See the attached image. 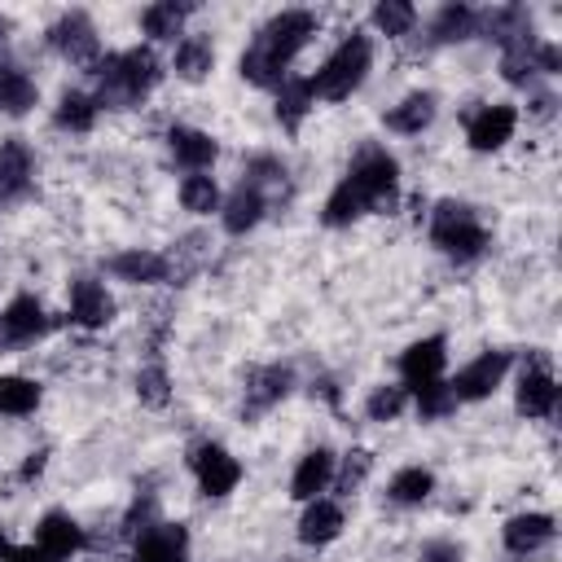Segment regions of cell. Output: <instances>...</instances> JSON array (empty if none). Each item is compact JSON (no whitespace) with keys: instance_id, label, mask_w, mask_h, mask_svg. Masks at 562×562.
I'll list each match as a JSON object with an SVG mask.
<instances>
[{"instance_id":"d590c367","label":"cell","mask_w":562,"mask_h":562,"mask_svg":"<svg viewBox=\"0 0 562 562\" xmlns=\"http://www.w3.org/2000/svg\"><path fill=\"white\" fill-rule=\"evenodd\" d=\"M408 400H413V408H417L422 422H443L448 413H457V400H452V391H448V378L408 391Z\"/></svg>"},{"instance_id":"44dd1931","label":"cell","mask_w":562,"mask_h":562,"mask_svg":"<svg viewBox=\"0 0 562 562\" xmlns=\"http://www.w3.org/2000/svg\"><path fill=\"white\" fill-rule=\"evenodd\" d=\"M167 154H171L176 167H184V171L193 176V171H211V167H215L220 140H215L211 132H202V127L176 123V127H167Z\"/></svg>"},{"instance_id":"ee69618b","label":"cell","mask_w":562,"mask_h":562,"mask_svg":"<svg viewBox=\"0 0 562 562\" xmlns=\"http://www.w3.org/2000/svg\"><path fill=\"white\" fill-rule=\"evenodd\" d=\"M9 549H13V544H9V536H4V531H0V562H4V558H9Z\"/></svg>"},{"instance_id":"60d3db41","label":"cell","mask_w":562,"mask_h":562,"mask_svg":"<svg viewBox=\"0 0 562 562\" xmlns=\"http://www.w3.org/2000/svg\"><path fill=\"white\" fill-rule=\"evenodd\" d=\"M44 461H48V452L40 448V452H31L26 461H22V470H18V479L22 483H31V479H40V470H44Z\"/></svg>"},{"instance_id":"52a82bcc","label":"cell","mask_w":562,"mask_h":562,"mask_svg":"<svg viewBox=\"0 0 562 562\" xmlns=\"http://www.w3.org/2000/svg\"><path fill=\"white\" fill-rule=\"evenodd\" d=\"M509 364H514V356H509V351H501V347L479 351L474 360H465V364H461V369L448 378L452 400H457V404H479V400L496 395V386L505 382Z\"/></svg>"},{"instance_id":"f35d334b","label":"cell","mask_w":562,"mask_h":562,"mask_svg":"<svg viewBox=\"0 0 562 562\" xmlns=\"http://www.w3.org/2000/svg\"><path fill=\"white\" fill-rule=\"evenodd\" d=\"M461 558H465V549L457 540H426L417 562H461Z\"/></svg>"},{"instance_id":"f1b7e54d","label":"cell","mask_w":562,"mask_h":562,"mask_svg":"<svg viewBox=\"0 0 562 562\" xmlns=\"http://www.w3.org/2000/svg\"><path fill=\"white\" fill-rule=\"evenodd\" d=\"M312 105H316V97H312V83H307L303 75H290V79L277 88V123H281L285 132H299L303 119L312 114Z\"/></svg>"},{"instance_id":"8992f818","label":"cell","mask_w":562,"mask_h":562,"mask_svg":"<svg viewBox=\"0 0 562 562\" xmlns=\"http://www.w3.org/2000/svg\"><path fill=\"white\" fill-rule=\"evenodd\" d=\"M189 470H193V483L206 501H224L228 492H237V483L246 474L241 461L215 439H202V443L189 448Z\"/></svg>"},{"instance_id":"ba28073f","label":"cell","mask_w":562,"mask_h":562,"mask_svg":"<svg viewBox=\"0 0 562 562\" xmlns=\"http://www.w3.org/2000/svg\"><path fill=\"white\" fill-rule=\"evenodd\" d=\"M44 35H48V48L57 57H66L70 66L92 70L101 61V35H97V26H92V18L83 9H66Z\"/></svg>"},{"instance_id":"30bf717a","label":"cell","mask_w":562,"mask_h":562,"mask_svg":"<svg viewBox=\"0 0 562 562\" xmlns=\"http://www.w3.org/2000/svg\"><path fill=\"white\" fill-rule=\"evenodd\" d=\"M514 132H518V110H514L509 101H487V105H479V110L465 119V140H470L474 154H496V149H505V145L514 140Z\"/></svg>"},{"instance_id":"d6a6232c","label":"cell","mask_w":562,"mask_h":562,"mask_svg":"<svg viewBox=\"0 0 562 562\" xmlns=\"http://www.w3.org/2000/svg\"><path fill=\"white\" fill-rule=\"evenodd\" d=\"M220 202H224V193H220L215 176L193 171V176H184V180H180V206H184L189 215H215V211H220Z\"/></svg>"},{"instance_id":"7a4b0ae2","label":"cell","mask_w":562,"mask_h":562,"mask_svg":"<svg viewBox=\"0 0 562 562\" xmlns=\"http://www.w3.org/2000/svg\"><path fill=\"white\" fill-rule=\"evenodd\" d=\"M316 31H321V18L312 9H281V13H272L255 31L246 53L237 57V75L246 83H255V88H272L277 92L290 79L294 57L316 40Z\"/></svg>"},{"instance_id":"8d00e7d4","label":"cell","mask_w":562,"mask_h":562,"mask_svg":"<svg viewBox=\"0 0 562 562\" xmlns=\"http://www.w3.org/2000/svg\"><path fill=\"white\" fill-rule=\"evenodd\" d=\"M404 408H408V391L400 382H382L364 395V417L369 422H395Z\"/></svg>"},{"instance_id":"484cf974","label":"cell","mask_w":562,"mask_h":562,"mask_svg":"<svg viewBox=\"0 0 562 562\" xmlns=\"http://www.w3.org/2000/svg\"><path fill=\"white\" fill-rule=\"evenodd\" d=\"M35 105H40L35 79H31L22 66L0 61V114H4V119H22V114H31Z\"/></svg>"},{"instance_id":"5b68a950","label":"cell","mask_w":562,"mask_h":562,"mask_svg":"<svg viewBox=\"0 0 562 562\" xmlns=\"http://www.w3.org/2000/svg\"><path fill=\"white\" fill-rule=\"evenodd\" d=\"M369 70H373V44H369V35L351 31V35L316 66V75H307V83H312V97H316V101H347V97L369 79Z\"/></svg>"},{"instance_id":"7bdbcfd3","label":"cell","mask_w":562,"mask_h":562,"mask_svg":"<svg viewBox=\"0 0 562 562\" xmlns=\"http://www.w3.org/2000/svg\"><path fill=\"white\" fill-rule=\"evenodd\" d=\"M9 31H13V22H9V18H4V13H0V44H4V40H9Z\"/></svg>"},{"instance_id":"7c38bea8","label":"cell","mask_w":562,"mask_h":562,"mask_svg":"<svg viewBox=\"0 0 562 562\" xmlns=\"http://www.w3.org/2000/svg\"><path fill=\"white\" fill-rule=\"evenodd\" d=\"M553 536H558V518L544 509H522V514L505 518V527H501V544L509 558H536L553 544Z\"/></svg>"},{"instance_id":"e575fe53","label":"cell","mask_w":562,"mask_h":562,"mask_svg":"<svg viewBox=\"0 0 562 562\" xmlns=\"http://www.w3.org/2000/svg\"><path fill=\"white\" fill-rule=\"evenodd\" d=\"M136 400L145 408H167V400H171V373H167L162 360H145L136 369Z\"/></svg>"},{"instance_id":"83f0119b","label":"cell","mask_w":562,"mask_h":562,"mask_svg":"<svg viewBox=\"0 0 562 562\" xmlns=\"http://www.w3.org/2000/svg\"><path fill=\"white\" fill-rule=\"evenodd\" d=\"M97 114H101V105H97V97L83 92V88H66V92L57 97V105H53V123H57L61 132H75V136L92 132Z\"/></svg>"},{"instance_id":"7402d4cb","label":"cell","mask_w":562,"mask_h":562,"mask_svg":"<svg viewBox=\"0 0 562 562\" xmlns=\"http://www.w3.org/2000/svg\"><path fill=\"white\" fill-rule=\"evenodd\" d=\"M342 527H347V514H342V505L329 501V496L307 501L303 514H299V540H303L307 549H325V544H334V540L342 536Z\"/></svg>"},{"instance_id":"ac0fdd59","label":"cell","mask_w":562,"mask_h":562,"mask_svg":"<svg viewBox=\"0 0 562 562\" xmlns=\"http://www.w3.org/2000/svg\"><path fill=\"white\" fill-rule=\"evenodd\" d=\"M66 316L79 329H105L114 321V294L97 277H75L70 281V307H66Z\"/></svg>"},{"instance_id":"4fadbf2b","label":"cell","mask_w":562,"mask_h":562,"mask_svg":"<svg viewBox=\"0 0 562 562\" xmlns=\"http://www.w3.org/2000/svg\"><path fill=\"white\" fill-rule=\"evenodd\" d=\"M53 329V316L35 294H13L0 312V342L4 347H31Z\"/></svg>"},{"instance_id":"9c48e42d","label":"cell","mask_w":562,"mask_h":562,"mask_svg":"<svg viewBox=\"0 0 562 562\" xmlns=\"http://www.w3.org/2000/svg\"><path fill=\"white\" fill-rule=\"evenodd\" d=\"M514 408H518V417H536V422L558 413V378H553L544 356L522 360V373H518V386H514Z\"/></svg>"},{"instance_id":"b9f144b4","label":"cell","mask_w":562,"mask_h":562,"mask_svg":"<svg viewBox=\"0 0 562 562\" xmlns=\"http://www.w3.org/2000/svg\"><path fill=\"white\" fill-rule=\"evenodd\" d=\"M312 395H321L325 404H338V386H334V378H321V382H312Z\"/></svg>"},{"instance_id":"d6986e66","label":"cell","mask_w":562,"mask_h":562,"mask_svg":"<svg viewBox=\"0 0 562 562\" xmlns=\"http://www.w3.org/2000/svg\"><path fill=\"white\" fill-rule=\"evenodd\" d=\"M31 189H35V154H31V145L18 140V136L0 140V206L31 198Z\"/></svg>"},{"instance_id":"ffe728a7","label":"cell","mask_w":562,"mask_h":562,"mask_svg":"<svg viewBox=\"0 0 562 562\" xmlns=\"http://www.w3.org/2000/svg\"><path fill=\"white\" fill-rule=\"evenodd\" d=\"M35 549H44L48 558L66 562V558H75V553L88 549V531L79 527L75 514H66V509H48V514L35 522Z\"/></svg>"},{"instance_id":"5bb4252c","label":"cell","mask_w":562,"mask_h":562,"mask_svg":"<svg viewBox=\"0 0 562 562\" xmlns=\"http://www.w3.org/2000/svg\"><path fill=\"white\" fill-rule=\"evenodd\" d=\"M294 391V369L290 364H259L246 373V391H241V417H263L272 413L285 395Z\"/></svg>"},{"instance_id":"1f68e13d","label":"cell","mask_w":562,"mask_h":562,"mask_svg":"<svg viewBox=\"0 0 562 562\" xmlns=\"http://www.w3.org/2000/svg\"><path fill=\"white\" fill-rule=\"evenodd\" d=\"M44 400V386L35 378H22V373H4L0 378V413L4 417H31Z\"/></svg>"},{"instance_id":"836d02e7","label":"cell","mask_w":562,"mask_h":562,"mask_svg":"<svg viewBox=\"0 0 562 562\" xmlns=\"http://www.w3.org/2000/svg\"><path fill=\"white\" fill-rule=\"evenodd\" d=\"M369 22H373L378 35L400 40V35H408V31L417 26V9H413L408 0H378L373 13H369Z\"/></svg>"},{"instance_id":"8fae6325","label":"cell","mask_w":562,"mask_h":562,"mask_svg":"<svg viewBox=\"0 0 562 562\" xmlns=\"http://www.w3.org/2000/svg\"><path fill=\"white\" fill-rule=\"evenodd\" d=\"M105 272H110L114 281H123V285H167V281H176V259L162 255V250H140V246H132V250L110 255V259H105Z\"/></svg>"},{"instance_id":"cb8c5ba5","label":"cell","mask_w":562,"mask_h":562,"mask_svg":"<svg viewBox=\"0 0 562 562\" xmlns=\"http://www.w3.org/2000/svg\"><path fill=\"white\" fill-rule=\"evenodd\" d=\"M334 465H338V457L329 452V448H307L303 457H299V465H294V474H290V496L294 501H316L329 483H334Z\"/></svg>"},{"instance_id":"74e56055","label":"cell","mask_w":562,"mask_h":562,"mask_svg":"<svg viewBox=\"0 0 562 562\" xmlns=\"http://www.w3.org/2000/svg\"><path fill=\"white\" fill-rule=\"evenodd\" d=\"M369 470H373V452H369V448H351V452L342 457V465H334V483H338V492L351 496V492L364 483Z\"/></svg>"},{"instance_id":"d4e9b609","label":"cell","mask_w":562,"mask_h":562,"mask_svg":"<svg viewBox=\"0 0 562 562\" xmlns=\"http://www.w3.org/2000/svg\"><path fill=\"white\" fill-rule=\"evenodd\" d=\"M171 70L184 83H202L215 70V44L206 35H180L176 40V53H171Z\"/></svg>"},{"instance_id":"e0dca14e","label":"cell","mask_w":562,"mask_h":562,"mask_svg":"<svg viewBox=\"0 0 562 562\" xmlns=\"http://www.w3.org/2000/svg\"><path fill=\"white\" fill-rule=\"evenodd\" d=\"M127 562H189L184 522H149L145 531H136Z\"/></svg>"},{"instance_id":"277c9868","label":"cell","mask_w":562,"mask_h":562,"mask_svg":"<svg viewBox=\"0 0 562 562\" xmlns=\"http://www.w3.org/2000/svg\"><path fill=\"white\" fill-rule=\"evenodd\" d=\"M430 246H435L443 259H452V263H474V259L487 255L492 233H487V224L479 220V211H474L470 202L443 198V202H435V211H430Z\"/></svg>"},{"instance_id":"3957f363","label":"cell","mask_w":562,"mask_h":562,"mask_svg":"<svg viewBox=\"0 0 562 562\" xmlns=\"http://www.w3.org/2000/svg\"><path fill=\"white\" fill-rule=\"evenodd\" d=\"M97 105L105 110H136L162 79V61L154 57V48H123V53H105L97 66Z\"/></svg>"},{"instance_id":"4dcf8cb0","label":"cell","mask_w":562,"mask_h":562,"mask_svg":"<svg viewBox=\"0 0 562 562\" xmlns=\"http://www.w3.org/2000/svg\"><path fill=\"white\" fill-rule=\"evenodd\" d=\"M193 4H176V0H158L149 9H140V31L149 40H176L184 35V22H189Z\"/></svg>"},{"instance_id":"9a60e30c","label":"cell","mask_w":562,"mask_h":562,"mask_svg":"<svg viewBox=\"0 0 562 562\" xmlns=\"http://www.w3.org/2000/svg\"><path fill=\"white\" fill-rule=\"evenodd\" d=\"M443 364H448V338L443 334H426V338H417V342H408L400 351V386L417 391L426 382H439Z\"/></svg>"},{"instance_id":"2e32d148","label":"cell","mask_w":562,"mask_h":562,"mask_svg":"<svg viewBox=\"0 0 562 562\" xmlns=\"http://www.w3.org/2000/svg\"><path fill=\"white\" fill-rule=\"evenodd\" d=\"M272 211V202H268V193L263 189H255L250 180H237L233 189H228V198L220 202V224H224V233L228 237H246L250 228H259L263 224V215Z\"/></svg>"},{"instance_id":"f546056e","label":"cell","mask_w":562,"mask_h":562,"mask_svg":"<svg viewBox=\"0 0 562 562\" xmlns=\"http://www.w3.org/2000/svg\"><path fill=\"white\" fill-rule=\"evenodd\" d=\"M430 492H435V470H426V465H404L386 483V501L391 505H404V509L430 501Z\"/></svg>"},{"instance_id":"603a6c76","label":"cell","mask_w":562,"mask_h":562,"mask_svg":"<svg viewBox=\"0 0 562 562\" xmlns=\"http://www.w3.org/2000/svg\"><path fill=\"white\" fill-rule=\"evenodd\" d=\"M435 114H439V97L426 92V88H417V92H408L404 101H395V105L382 114V123H386V132H395V136H422V132L435 123Z\"/></svg>"},{"instance_id":"4316f807","label":"cell","mask_w":562,"mask_h":562,"mask_svg":"<svg viewBox=\"0 0 562 562\" xmlns=\"http://www.w3.org/2000/svg\"><path fill=\"white\" fill-rule=\"evenodd\" d=\"M474 35H479V9H470V4H443L426 26L430 44H461Z\"/></svg>"},{"instance_id":"ab89813d","label":"cell","mask_w":562,"mask_h":562,"mask_svg":"<svg viewBox=\"0 0 562 562\" xmlns=\"http://www.w3.org/2000/svg\"><path fill=\"white\" fill-rule=\"evenodd\" d=\"M4 562H57V558H48V553H44V549H35V544H13Z\"/></svg>"},{"instance_id":"6da1fadb","label":"cell","mask_w":562,"mask_h":562,"mask_svg":"<svg viewBox=\"0 0 562 562\" xmlns=\"http://www.w3.org/2000/svg\"><path fill=\"white\" fill-rule=\"evenodd\" d=\"M400 202V162L386 145H360L347 176L329 189L325 206H321V224L325 228H351L356 220L373 215V211H395Z\"/></svg>"}]
</instances>
